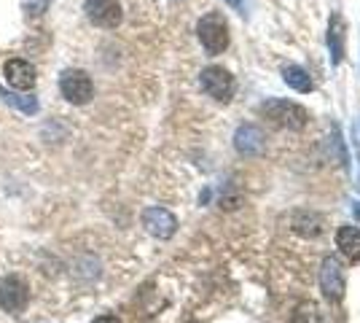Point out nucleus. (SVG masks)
<instances>
[{"instance_id": "nucleus-11", "label": "nucleus", "mask_w": 360, "mask_h": 323, "mask_svg": "<svg viewBox=\"0 0 360 323\" xmlns=\"http://www.w3.org/2000/svg\"><path fill=\"white\" fill-rule=\"evenodd\" d=\"M237 146H240V151H245V154H253V151L261 148V132L255 127H245V129H240V135H237Z\"/></svg>"}, {"instance_id": "nucleus-2", "label": "nucleus", "mask_w": 360, "mask_h": 323, "mask_svg": "<svg viewBox=\"0 0 360 323\" xmlns=\"http://www.w3.org/2000/svg\"><path fill=\"white\" fill-rule=\"evenodd\" d=\"M30 302V286L22 275H6L0 280V308L8 315H19Z\"/></svg>"}, {"instance_id": "nucleus-4", "label": "nucleus", "mask_w": 360, "mask_h": 323, "mask_svg": "<svg viewBox=\"0 0 360 323\" xmlns=\"http://www.w3.org/2000/svg\"><path fill=\"white\" fill-rule=\"evenodd\" d=\"M3 76H6V84L14 87L16 92H30L38 81V73H35V65L22 57H11L3 65Z\"/></svg>"}, {"instance_id": "nucleus-8", "label": "nucleus", "mask_w": 360, "mask_h": 323, "mask_svg": "<svg viewBox=\"0 0 360 323\" xmlns=\"http://www.w3.org/2000/svg\"><path fill=\"white\" fill-rule=\"evenodd\" d=\"M264 110H269V116L274 122L290 124V127H301V124L307 122V113H304L299 106H290V103H271V106L264 108Z\"/></svg>"}, {"instance_id": "nucleus-12", "label": "nucleus", "mask_w": 360, "mask_h": 323, "mask_svg": "<svg viewBox=\"0 0 360 323\" xmlns=\"http://www.w3.org/2000/svg\"><path fill=\"white\" fill-rule=\"evenodd\" d=\"M323 286L328 289V293H342V272H339V264L336 262H326V270H323Z\"/></svg>"}, {"instance_id": "nucleus-13", "label": "nucleus", "mask_w": 360, "mask_h": 323, "mask_svg": "<svg viewBox=\"0 0 360 323\" xmlns=\"http://www.w3.org/2000/svg\"><path fill=\"white\" fill-rule=\"evenodd\" d=\"M46 8H49V0H27V3H25L27 19H41V16L46 14Z\"/></svg>"}, {"instance_id": "nucleus-16", "label": "nucleus", "mask_w": 360, "mask_h": 323, "mask_svg": "<svg viewBox=\"0 0 360 323\" xmlns=\"http://www.w3.org/2000/svg\"><path fill=\"white\" fill-rule=\"evenodd\" d=\"M226 3H231V6H240L242 0H226Z\"/></svg>"}, {"instance_id": "nucleus-1", "label": "nucleus", "mask_w": 360, "mask_h": 323, "mask_svg": "<svg viewBox=\"0 0 360 323\" xmlns=\"http://www.w3.org/2000/svg\"><path fill=\"white\" fill-rule=\"evenodd\" d=\"M60 92L70 106H86L94 97V84L86 70L70 68L60 76Z\"/></svg>"}, {"instance_id": "nucleus-6", "label": "nucleus", "mask_w": 360, "mask_h": 323, "mask_svg": "<svg viewBox=\"0 0 360 323\" xmlns=\"http://www.w3.org/2000/svg\"><path fill=\"white\" fill-rule=\"evenodd\" d=\"M202 89L215 100H229L234 92V81L224 68H207L202 70Z\"/></svg>"}, {"instance_id": "nucleus-7", "label": "nucleus", "mask_w": 360, "mask_h": 323, "mask_svg": "<svg viewBox=\"0 0 360 323\" xmlns=\"http://www.w3.org/2000/svg\"><path fill=\"white\" fill-rule=\"evenodd\" d=\"M143 224H146V229L153 234V237H172L175 234V227H178V221H175V215L165 210V208H148L146 213H143Z\"/></svg>"}, {"instance_id": "nucleus-9", "label": "nucleus", "mask_w": 360, "mask_h": 323, "mask_svg": "<svg viewBox=\"0 0 360 323\" xmlns=\"http://www.w3.org/2000/svg\"><path fill=\"white\" fill-rule=\"evenodd\" d=\"M339 248L345 251L349 259H360V229L345 227L339 232Z\"/></svg>"}, {"instance_id": "nucleus-5", "label": "nucleus", "mask_w": 360, "mask_h": 323, "mask_svg": "<svg viewBox=\"0 0 360 323\" xmlns=\"http://www.w3.org/2000/svg\"><path fill=\"white\" fill-rule=\"evenodd\" d=\"M84 11L89 16L91 25L103 27V30H113L121 25V3L119 0H86Z\"/></svg>"}, {"instance_id": "nucleus-3", "label": "nucleus", "mask_w": 360, "mask_h": 323, "mask_svg": "<svg viewBox=\"0 0 360 323\" xmlns=\"http://www.w3.org/2000/svg\"><path fill=\"white\" fill-rule=\"evenodd\" d=\"M196 30H199L202 46L207 49L210 54H221V51L229 46V27H226V22L221 14L202 16V22H199Z\"/></svg>"}, {"instance_id": "nucleus-15", "label": "nucleus", "mask_w": 360, "mask_h": 323, "mask_svg": "<svg viewBox=\"0 0 360 323\" xmlns=\"http://www.w3.org/2000/svg\"><path fill=\"white\" fill-rule=\"evenodd\" d=\"M94 323H119V321H116L113 315H103V318H97Z\"/></svg>"}, {"instance_id": "nucleus-10", "label": "nucleus", "mask_w": 360, "mask_h": 323, "mask_svg": "<svg viewBox=\"0 0 360 323\" xmlns=\"http://www.w3.org/2000/svg\"><path fill=\"white\" fill-rule=\"evenodd\" d=\"M0 97L8 103V106H14L16 110H22V113H38V100L35 97H22V94H11L6 92V89H0Z\"/></svg>"}, {"instance_id": "nucleus-14", "label": "nucleus", "mask_w": 360, "mask_h": 323, "mask_svg": "<svg viewBox=\"0 0 360 323\" xmlns=\"http://www.w3.org/2000/svg\"><path fill=\"white\" fill-rule=\"evenodd\" d=\"M301 76H304V70H299V68H290V70H285L288 84H293L296 89H309V81H301Z\"/></svg>"}]
</instances>
